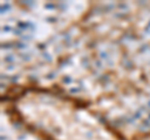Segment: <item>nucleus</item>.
I'll use <instances>...</instances> for the list:
<instances>
[{
  "instance_id": "obj_1",
  "label": "nucleus",
  "mask_w": 150,
  "mask_h": 140,
  "mask_svg": "<svg viewBox=\"0 0 150 140\" xmlns=\"http://www.w3.org/2000/svg\"><path fill=\"white\" fill-rule=\"evenodd\" d=\"M3 103L9 118L43 140H126L88 104L54 88L14 86Z\"/></svg>"
},
{
  "instance_id": "obj_2",
  "label": "nucleus",
  "mask_w": 150,
  "mask_h": 140,
  "mask_svg": "<svg viewBox=\"0 0 150 140\" xmlns=\"http://www.w3.org/2000/svg\"><path fill=\"white\" fill-rule=\"evenodd\" d=\"M133 140H150V130L148 132H140L134 135Z\"/></svg>"
}]
</instances>
